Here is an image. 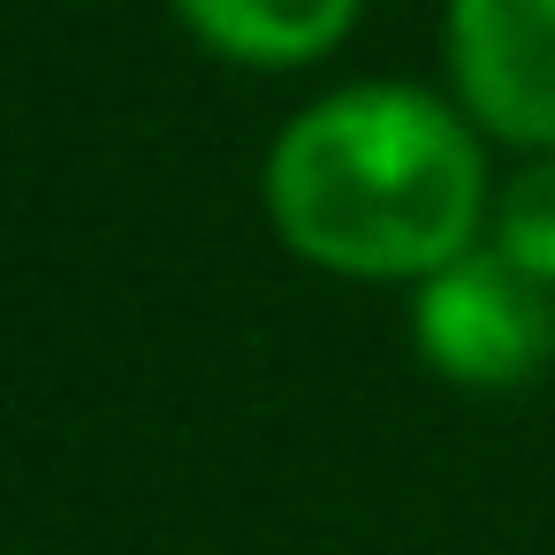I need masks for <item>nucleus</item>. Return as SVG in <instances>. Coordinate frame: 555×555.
Masks as SVG:
<instances>
[{"label": "nucleus", "instance_id": "obj_1", "mask_svg": "<svg viewBox=\"0 0 555 555\" xmlns=\"http://www.w3.org/2000/svg\"><path fill=\"white\" fill-rule=\"evenodd\" d=\"M259 198L305 267L418 289L434 267L487 244V130L426 85H343L282 122Z\"/></svg>", "mask_w": 555, "mask_h": 555}, {"label": "nucleus", "instance_id": "obj_2", "mask_svg": "<svg viewBox=\"0 0 555 555\" xmlns=\"http://www.w3.org/2000/svg\"><path fill=\"white\" fill-rule=\"evenodd\" d=\"M411 343L449 388L472 396L532 388L555 365V289L525 274L509 251L472 244L464 259L434 267L411 289Z\"/></svg>", "mask_w": 555, "mask_h": 555}, {"label": "nucleus", "instance_id": "obj_3", "mask_svg": "<svg viewBox=\"0 0 555 555\" xmlns=\"http://www.w3.org/2000/svg\"><path fill=\"white\" fill-rule=\"evenodd\" d=\"M449 100L509 153H555V0H449Z\"/></svg>", "mask_w": 555, "mask_h": 555}, {"label": "nucleus", "instance_id": "obj_4", "mask_svg": "<svg viewBox=\"0 0 555 555\" xmlns=\"http://www.w3.org/2000/svg\"><path fill=\"white\" fill-rule=\"evenodd\" d=\"M176 16L236 69H312L358 31L365 0H176Z\"/></svg>", "mask_w": 555, "mask_h": 555}, {"label": "nucleus", "instance_id": "obj_5", "mask_svg": "<svg viewBox=\"0 0 555 555\" xmlns=\"http://www.w3.org/2000/svg\"><path fill=\"white\" fill-rule=\"evenodd\" d=\"M487 244L509 251L525 274H540V282L555 289V153H525L517 176L494 183Z\"/></svg>", "mask_w": 555, "mask_h": 555}]
</instances>
